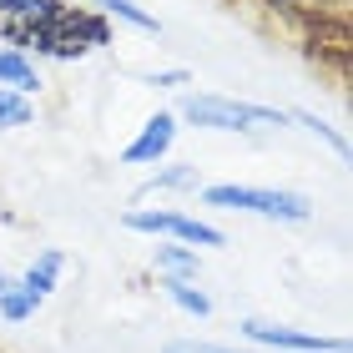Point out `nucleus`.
Listing matches in <instances>:
<instances>
[{
	"mask_svg": "<svg viewBox=\"0 0 353 353\" xmlns=\"http://www.w3.org/2000/svg\"><path fill=\"white\" fill-rule=\"evenodd\" d=\"M207 207H222V212H243V217H263L278 222V228H303L313 222V197L293 187H258V182H212L202 187Z\"/></svg>",
	"mask_w": 353,
	"mask_h": 353,
	"instance_id": "2",
	"label": "nucleus"
},
{
	"mask_svg": "<svg viewBox=\"0 0 353 353\" xmlns=\"http://www.w3.org/2000/svg\"><path fill=\"white\" fill-rule=\"evenodd\" d=\"M121 228H126V232L162 237V243H182V248H228L222 228H212V222L182 212V207H126V212H121Z\"/></svg>",
	"mask_w": 353,
	"mask_h": 353,
	"instance_id": "3",
	"label": "nucleus"
},
{
	"mask_svg": "<svg viewBox=\"0 0 353 353\" xmlns=\"http://www.w3.org/2000/svg\"><path fill=\"white\" fill-rule=\"evenodd\" d=\"M162 353H237L228 343H207V339H172ZM248 353H258V348H248Z\"/></svg>",
	"mask_w": 353,
	"mask_h": 353,
	"instance_id": "14",
	"label": "nucleus"
},
{
	"mask_svg": "<svg viewBox=\"0 0 353 353\" xmlns=\"http://www.w3.org/2000/svg\"><path fill=\"white\" fill-rule=\"evenodd\" d=\"M10 283H15V278H10V272H6V268H0V293H6V288H10Z\"/></svg>",
	"mask_w": 353,
	"mask_h": 353,
	"instance_id": "17",
	"label": "nucleus"
},
{
	"mask_svg": "<svg viewBox=\"0 0 353 353\" xmlns=\"http://www.w3.org/2000/svg\"><path fill=\"white\" fill-rule=\"evenodd\" d=\"M176 121L197 126V132H222V137H278V132H288L293 111L243 101V96H222V91H187L176 101Z\"/></svg>",
	"mask_w": 353,
	"mask_h": 353,
	"instance_id": "1",
	"label": "nucleus"
},
{
	"mask_svg": "<svg viewBox=\"0 0 353 353\" xmlns=\"http://www.w3.org/2000/svg\"><path fill=\"white\" fill-rule=\"evenodd\" d=\"M147 81H152L157 91H176V86H187V81H192V76H187V71H152V76H147Z\"/></svg>",
	"mask_w": 353,
	"mask_h": 353,
	"instance_id": "16",
	"label": "nucleus"
},
{
	"mask_svg": "<svg viewBox=\"0 0 353 353\" xmlns=\"http://www.w3.org/2000/svg\"><path fill=\"white\" fill-rule=\"evenodd\" d=\"M0 91H21V96L41 91V66L10 41H0Z\"/></svg>",
	"mask_w": 353,
	"mask_h": 353,
	"instance_id": "7",
	"label": "nucleus"
},
{
	"mask_svg": "<svg viewBox=\"0 0 353 353\" xmlns=\"http://www.w3.org/2000/svg\"><path fill=\"white\" fill-rule=\"evenodd\" d=\"M41 6L46 0H0V15H6V21H30Z\"/></svg>",
	"mask_w": 353,
	"mask_h": 353,
	"instance_id": "15",
	"label": "nucleus"
},
{
	"mask_svg": "<svg viewBox=\"0 0 353 353\" xmlns=\"http://www.w3.org/2000/svg\"><path fill=\"white\" fill-rule=\"evenodd\" d=\"M36 121V101L21 91H0V132H21Z\"/></svg>",
	"mask_w": 353,
	"mask_h": 353,
	"instance_id": "12",
	"label": "nucleus"
},
{
	"mask_svg": "<svg viewBox=\"0 0 353 353\" xmlns=\"http://www.w3.org/2000/svg\"><path fill=\"white\" fill-rule=\"evenodd\" d=\"M96 10L111 15V21H121V26H132V30H141V36H162V21H157L152 10H141L137 0H96Z\"/></svg>",
	"mask_w": 353,
	"mask_h": 353,
	"instance_id": "11",
	"label": "nucleus"
},
{
	"mask_svg": "<svg viewBox=\"0 0 353 353\" xmlns=\"http://www.w3.org/2000/svg\"><path fill=\"white\" fill-rule=\"evenodd\" d=\"M162 293L176 313H187V318H197V323H207L212 318V298H207V288L197 283H182V278H162Z\"/></svg>",
	"mask_w": 353,
	"mask_h": 353,
	"instance_id": "10",
	"label": "nucleus"
},
{
	"mask_svg": "<svg viewBox=\"0 0 353 353\" xmlns=\"http://www.w3.org/2000/svg\"><path fill=\"white\" fill-rule=\"evenodd\" d=\"M237 333L258 353H348L343 333H318V328H293V323H268V318H243Z\"/></svg>",
	"mask_w": 353,
	"mask_h": 353,
	"instance_id": "4",
	"label": "nucleus"
},
{
	"mask_svg": "<svg viewBox=\"0 0 353 353\" xmlns=\"http://www.w3.org/2000/svg\"><path fill=\"white\" fill-rule=\"evenodd\" d=\"M176 132H182L176 111H152V117L141 121V132L121 147V162L126 167H162L167 152L176 147Z\"/></svg>",
	"mask_w": 353,
	"mask_h": 353,
	"instance_id": "5",
	"label": "nucleus"
},
{
	"mask_svg": "<svg viewBox=\"0 0 353 353\" xmlns=\"http://www.w3.org/2000/svg\"><path fill=\"white\" fill-rule=\"evenodd\" d=\"M197 187H202L197 162H167V167H157L147 182H141L137 197H147V192H197Z\"/></svg>",
	"mask_w": 353,
	"mask_h": 353,
	"instance_id": "9",
	"label": "nucleus"
},
{
	"mask_svg": "<svg viewBox=\"0 0 353 353\" xmlns=\"http://www.w3.org/2000/svg\"><path fill=\"white\" fill-rule=\"evenodd\" d=\"M152 268L162 272V278L197 283V278H202V252H197V248H182V243H157V248H152Z\"/></svg>",
	"mask_w": 353,
	"mask_h": 353,
	"instance_id": "8",
	"label": "nucleus"
},
{
	"mask_svg": "<svg viewBox=\"0 0 353 353\" xmlns=\"http://www.w3.org/2000/svg\"><path fill=\"white\" fill-rule=\"evenodd\" d=\"M293 121H303V126H308V132H313V137H323V141H328V147H333V152H339V157H348V137H343V132H333V126H328V121H318V117H313V111H293Z\"/></svg>",
	"mask_w": 353,
	"mask_h": 353,
	"instance_id": "13",
	"label": "nucleus"
},
{
	"mask_svg": "<svg viewBox=\"0 0 353 353\" xmlns=\"http://www.w3.org/2000/svg\"><path fill=\"white\" fill-rule=\"evenodd\" d=\"M61 272H66V252H61V248H41V252H36V263H30L21 278H15V288H21V293L41 308V303L61 288Z\"/></svg>",
	"mask_w": 353,
	"mask_h": 353,
	"instance_id": "6",
	"label": "nucleus"
}]
</instances>
